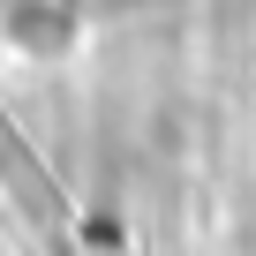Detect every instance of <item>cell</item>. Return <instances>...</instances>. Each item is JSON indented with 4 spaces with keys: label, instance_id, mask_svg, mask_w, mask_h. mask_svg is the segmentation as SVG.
I'll return each instance as SVG.
<instances>
[{
    "label": "cell",
    "instance_id": "6da1fadb",
    "mask_svg": "<svg viewBox=\"0 0 256 256\" xmlns=\"http://www.w3.org/2000/svg\"><path fill=\"white\" fill-rule=\"evenodd\" d=\"M0 16H8V38H23L30 53H53L76 30V8H68V0H8Z\"/></svg>",
    "mask_w": 256,
    "mask_h": 256
}]
</instances>
